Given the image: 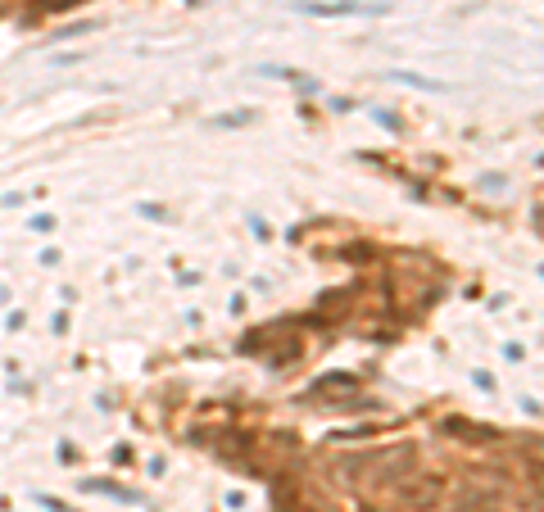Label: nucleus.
Here are the masks:
<instances>
[{"instance_id": "nucleus-1", "label": "nucleus", "mask_w": 544, "mask_h": 512, "mask_svg": "<svg viewBox=\"0 0 544 512\" xmlns=\"http://www.w3.org/2000/svg\"><path fill=\"white\" fill-rule=\"evenodd\" d=\"M463 512H494V504H499V494H472V490H463Z\"/></svg>"}]
</instances>
